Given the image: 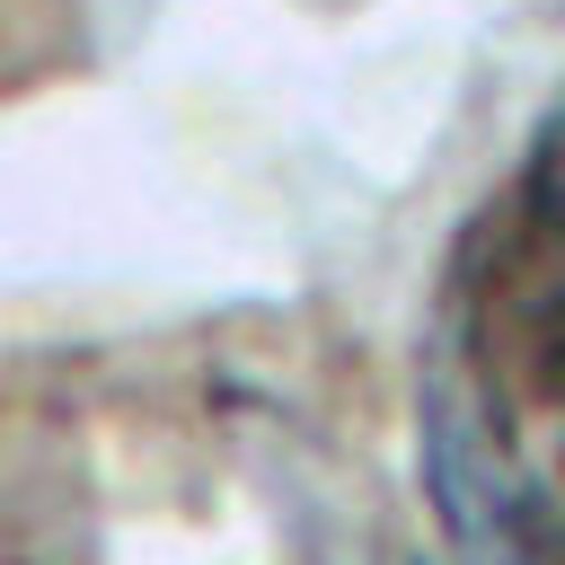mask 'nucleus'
<instances>
[{
    "instance_id": "obj_1",
    "label": "nucleus",
    "mask_w": 565,
    "mask_h": 565,
    "mask_svg": "<svg viewBox=\"0 0 565 565\" xmlns=\"http://www.w3.org/2000/svg\"><path fill=\"white\" fill-rule=\"evenodd\" d=\"M415 450H424V494L441 512L450 565H565V512L521 459L503 397L459 327H441L424 353Z\"/></svg>"
},
{
    "instance_id": "obj_2",
    "label": "nucleus",
    "mask_w": 565,
    "mask_h": 565,
    "mask_svg": "<svg viewBox=\"0 0 565 565\" xmlns=\"http://www.w3.org/2000/svg\"><path fill=\"white\" fill-rule=\"evenodd\" d=\"M503 353L530 371L539 397H565V124L530 177V230L512 247V274L494 282Z\"/></svg>"
}]
</instances>
